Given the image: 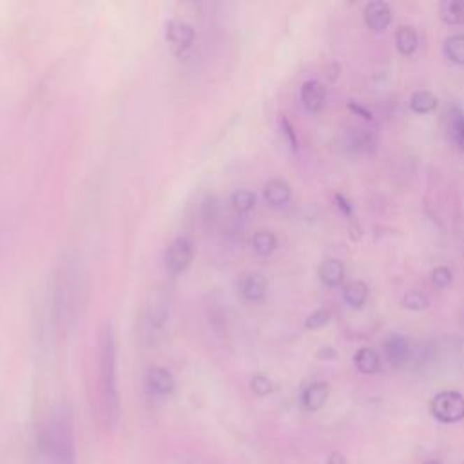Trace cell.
Masks as SVG:
<instances>
[{"label": "cell", "mask_w": 464, "mask_h": 464, "mask_svg": "<svg viewBox=\"0 0 464 464\" xmlns=\"http://www.w3.org/2000/svg\"><path fill=\"white\" fill-rule=\"evenodd\" d=\"M99 370L100 392L106 412L111 419L120 415V393H118V377H116V340L111 323H106L99 345Z\"/></svg>", "instance_id": "1"}, {"label": "cell", "mask_w": 464, "mask_h": 464, "mask_svg": "<svg viewBox=\"0 0 464 464\" xmlns=\"http://www.w3.org/2000/svg\"><path fill=\"white\" fill-rule=\"evenodd\" d=\"M430 412L435 419L444 424L459 423L464 419V396L456 390L439 392L430 401Z\"/></svg>", "instance_id": "2"}, {"label": "cell", "mask_w": 464, "mask_h": 464, "mask_svg": "<svg viewBox=\"0 0 464 464\" xmlns=\"http://www.w3.org/2000/svg\"><path fill=\"white\" fill-rule=\"evenodd\" d=\"M192 259H194V245L189 238L180 236L171 241L166 252V267L171 274L185 273L191 267Z\"/></svg>", "instance_id": "3"}, {"label": "cell", "mask_w": 464, "mask_h": 464, "mask_svg": "<svg viewBox=\"0 0 464 464\" xmlns=\"http://www.w3.org/2000/svg\"><path fill=\"white\" fill-rule=\"evenodd\" d=\"M76 285L69 277V273L64 270V274L58 280L57 285V310H58V321L64 323L67 328V323L75 321V308H76V299H75Z\"/></svg>", "instance_id": "4"}, {"label": "cell", "mask_w": 464, "mask_h": 464, "mask_svg": "<svg viewBox=\"0 0 464 464\" xmlns=\"http://www.w3.org/2000/svg\"><path fill=\"white\" fill-rule=\"evenodd\" d=\"M365 20L372 31H384L392 22V9L383 0H372L365 8Z\"/></svg>", "instance_id": "5"}, {"label": "cell", "mask_w": 464, "mask_h": 464, "mask_svg": "<svg viewBox=\"0 0 464 464\" xmlns=\"http://www.w3.org/2000/svg\"><path fill=\"white\" fill-rule=\"evenodd\" d=\"M166 38L171 44L180 51L189 50L194 41H196V33L189 26L187 22H180V20H169L166 24Z\"/></svg>", "instance_id": "6"}, {"label": "cell", "mask_w": 464, "mask_h": 464, "mask_svg": "<svg viewBox=\"0 0 464 464\" xmlns=\"http://www.w3.org/2000/svg\"><path fill=\"white\" fill-rule=\"evenodd\" d=\"M263 196L268 205L274 207V209H282L292 198V189H290V185L285 180L273 178L265 183Z\"/></svg>", "instance_id": "7"}, {"label": "cell", "mask_w": 464, "mask_h": 464, "mask_svg": "<svg viewBox=\"0 0 464 464\" xmlns=\"http://www.w3.org/2000/svg\"><path fill=\"white\" fill-rule=\"evenodd\" d=\"M328 396H331V386L323 381H317L305 389L301 403L307 412H319L328 401Z\"/></svg>", "instance_id": "8"}, {"label": "cell", "mask_w": 464, "mask_h": 464, "mask_svg": "<svg viewBox=\"0 0 464 464\" xmlns=\"http://www.w3.org/2000/svg\"><path fill=\"white\" fill-rule=\"evenodd\" d=\"M326 93L325 87L317 80H307L301 85V102H303L305 109L310 113L321 111L325 106Z\"/></svg>", "instance_id": "9"}, {"label": "cell", "mask_w": 464, "mask_h": 464, "mask_svg": "<svg viewBox=\"0 0 464 464\" xmlns=\"http://www.w3.org/2000/svg\"><path fill=\"white\" fill-rule=\"evenodd\" d=\"M384 354L393 366H403L410 359V345L399 334H392L384 341Z\"/></svg>", "instance_id": "10"}, {"label": "cell", "mask_w": 464, "mask_h": 464, "mask_svg": "<svg viewBox=\"0 0 464 464\" xmlns=\"http://www.w3.org/2000/svg\"><path fill=\"white\" fill-rule=\"evenodd\" d=\"M240 290L241 296H243L247 301L258 303V301H261V299L267 296L268 283L267 280H265V276H261V274H249V276L241 282Z\"/></svg>", "instance_id": "11"}, {"label": "cell", "mask_w": 464, "mask_h": 464, "mask_svg": "<svg viewBox=\"0 0 464 464\" xmlns=\"http://www.w3.org/2000/svg\"><path fill=\"white\" fill-rule=\"evenodd\" d=\"M149 389L158 396H169L174 390V377L169 370L161 366H152L147 370Z\"/></svg>", "instance_id": "12"}, {"label": "cell", "mask_w": 464, "mask_h": 464, "mask_svg": "<svg viewBox=\"0 0 464 464\" xmlns=\"http://www.w3.org/2000/svg\"><path fill=\"white\" fill-rule=\"evenodd\" d=\"M354 365L361 374H377L381 368V359L374 348H359L354 356Z\"/></svg>", "instance_id": "13"}, {"label": "cell", "mask_w": 464, "mask_h": 464, "mask_svg": "<svg viewBox=\"0 0 464 464\" xmlns=\"http://www.w3.org/2000/svg\"><path fill=\"white\" fill-rule=\"evenodd\" d=\"M319 280L326 287H340L345 280V267L338 259H325L319 267Z\"/></svg>", "instance_id": "14"}, {"label": "cell", "mask_w": 464, "mask_h": 464, "mask_svg": "<svg viewBox=\"0 0 464 464\" xmlns=\"http://www.w3.org/2000/svg\"><path fill=\"white\" fill-rule=\"evenodd\" d=\"M448 131L451 142L464 151V111L457 106L448 109Z\"/></svg>", "instance_id": "15"}, {"label": "cell", "mask_w": 464, "mask_h": 464, "mask_svg": "<svg viewBox=\"0 0 464 464\" xmlns=\"http://www.w3.org/2000/svg\"><path fill=\"white\" fill-rule=\"evenodd\" d=\"M439 17L448 26L464 24V2L463 0H444L439 6Z\"/></svg>", "instance_id": "16"}, {"label": "cell", "mask_w": 464, "mask_h": 464, "mask_svg": "<svg viewBox=\"0 0 464 464\" xmlns=\"http://www.w3.org/2000/svg\"><path fill=\"white\" fill-rule=\"evenodd\" d=\"M396 45H398V51L403 57H410L417 45H419V38H417V31L415 27L412 26H401L396 31Z\"/></svg>", "instance_id": "17"}, {"label": "cell", "mask_w": 464, "mask_h": 464, "mask_svg": "<svg viewBox=\"0 0 464 464\" xmlns=\"http://www.w3.org/2000/svg\"><path fill=\"white\" fill-rule=\"evenodd\" d=\"M343 299L347 301V305H350L352 308H361L368 299V285L361 280H356V282H350L343 290Z\"/></svg>", "instance_id": "18"}, {"label": "cell", "mask_w": 464, "mask_h": 464, "mask_svg": "<svg viewBox=\"0 0 464 464\" xmlns=\"http://www.w3.org/2000/svg\"><path fill=\"white\" fill-rule=\"evenodd\" d=\"M437 108V96L432 93V91L421 89L415 91L410 99V109L417 115H426V113H432L433 109Z\"/></svg>", "instance_id": "19"}, {"label": "cell", "mask_w": 464, "mask_h": 464, "mask_svg": "<svg viewBox=\"0 0 464 464\" xmlns=\"http://www.w3.org/2000/svg\"><path fill=\"white\" fill-rule=\"evenodd\" d=\"M252 247H254L256 254L259 256H270L277 247V238L270 231H258L252 238Z\"/></svg>", "instance_id": "20"}, {"label": "cell", "mask_w": 464, "mask_h": 464, "mask_svg": "<svg viewBox=\"0 0 464 464\" xmlns=\"http://www.w3.org/2000/svg\"><path fill=\"white\" fill-rule=\"evenodd\" d=\"M444 53L454 64L464 66V35H454L444 42Z\"/></svg>", "instance_id": "21"}, {"label": "cell", "mask_w": 464, "mask_h": 464, "mask_svg": "<svg viewBox=\"0 0 464 464\" xmlns=\"http://www.w3.org/2000/svg\"><path fill=\"white\" fill-rule=\"evenodd\" d=\"M232 207L236 209V212L245 215L256 207V194L247 189H240L232 194Z\"/></svg>", "instance_id": "22"}, {"label": "cell", "mask_w": 464, "mask_h": 464, "mask_svg": "<svg viewBox=\"0 0 464 464\" xmlns=\"http://www.w3.org/2000/svg\"><path fill=\"white\" fill-rule=\"evenodd\" d=\"M428 296L421 292V290H408L405 296H403V307L408 308V310H414V312H421L424 308L428 307Z\"/></svg>", "instance_id": "23"}, {"label": "cell", "mask_w": 464, "mask_h": 464, "mask_svg": "<svg viewBox=\"0 0 464 464\" xmlns=\"http://www.w3.org/2000/svg\"><path fill=\"white\" fill-rule=\"evenodd\" d=\"M331 319H332L331 310H328V308H319V310H316V312H312L307 317L305 326H307L308 331H317V328H323L325 325H328Z\"/></svg>", "instance_id": "24"}, {"label": "cell", "mask_w": 464, "mask_h": 464, "mask_svg": "<svg viewBox=\"0 0 464 464\" xmlns=\"http://www.w3.org/2000/svg\"><path fill=\"white\" fill-rule=\"evenodd\" d=\"M250 389H252V392H254L256 396H259V398H265V396H268V393L274 392V383L268 379L267 375L258 374L252 377V381H250Z\"/></svg>", "instance_id": "25"}, {"label": "cell", "mask_w": 464, "mask_h": 464, "mask_svg": "<svg viewBox=\"0 0 464 464\" xmlns=\"http://www.w3.org/2000/svg\"><path fill=\"white\" fill-rule=\"evenodd\" d=\"M451 280H454V276H451V270L448 267H435L432 270V283L437 289H447Z\"/></svg>", "instance_id": "26"}, {"label": "cell", "mask_w": 464, "mask_h": 464, "mask_svg": "<svg viewBox=\"0 0 464 464\" xmlns=\"http://www.w3.org/2000/svg\"><path fill=\"white\" fill-rule=\"evenodd\" d=\"M283 127H285V134L289 136V142L290 145H292V149H298V140H296L294 129H292V125H290L289 120H285V118H283Z\"/></svg>", "instance_id": "27"}, {"label": "cell", "mask_w": 464, "mask_h": 464, "mask_svg": "<svg viewBox=\"0 0 464 464\" xmlns=\"http://www.w3.org/2000/svg\"><path fill=\"white\" fill-rule=\"evenodd\" d=\"M335 201H338V207H340V209L343 210V215L350 218V216H352V207H350V203H348V201L345 200V198L341 196V194H335Z\"/></svg>", "instance_id": "28"}, {"label": "cell", "mask_w": 464, "mask_h": 464, "mask_svg": "<svg viewBox=\"0 0 464 464\" xmlns=\"http://www.w3.org/2000/svg\"><path fill=\"white\" fill-rule=\"evenodd\" d=\"M348 109H350V111H354V113H357V115L365 116L366 120H372V113L368 111V109L361 108V106H357L356 102H348Z\"/></svg>", "instance_id": "29"}, {"label": "cell", "mask_w": 464, "mask_h": 464, "mask_svg": "<svg viewBox=\"0 0 464 464\" xmlns=\"http://www.w3.org/2000/svg\"><path fill=\"white\" fill-rule=\"evenodd\" d=\"M328 464H348V461L343 454H340V451H334V454L328 457Z\"/></svg>", "instance_id": "30"}, {"label": "cell", "mask_w": 464, "mask_h": 464, "mask_svg": "<svg viewBox=\"0 0 464 464\" xmlns=\"http://www.w3.org/2000/svg\"><path fill=\"white\" fill-rule=\"evenodd\" d=\"M348 232H350V238H352L354 241L361 240V231H359V225L357 224L350 225V227H348Z\"/></svg>", "instance_id": "31"}, {"label": "cell", "mask_w": 464, "mask_h": 464, "mask_svg": "<svg viewBox=\"0 0 464 464\" xmlns=\"http://www.w3.org/2000/svg\"><path fill=\"white\" fill-rule=\"evenodd\" d=\"M424 464H442V463H441V461H426Z\"/></svg>", "instance_id": "32"}]
</instances>
